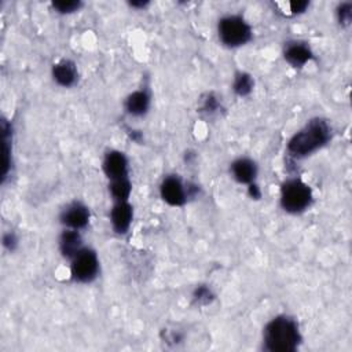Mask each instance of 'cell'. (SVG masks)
<instances>
[{"mask_svg":"<svg viewBox=\"0 0 352 352\" xmlns=\"http://www.w3.org/2000/svg\"><path fill=\"white\" fill-rule=\"evenodd\" d=\"M333 136V128L326 118L315 117L307 121L286 144V151L293 160L307 158L323 148Z\"/></svg>","mask_w":352,"mask_h":352,"instance_id":"obj_1","label":"cell"},{"mask_svg":"<svg viewBox=\"0 0 352 352\" xmlns=\"http://www.w3.org/2000/svg\"><path fill=\"white\" fill-rule=\"evenodd\" d=\"M301 342L300 324L293 316L278 315L263 329V348L268 352H296Z\"/></svg>","mask_w":352,"mask_h":352,"instance_id":"obj_2","label":"cell"},{"mask_svg":"<svg viewBox=\"0 0 352 352\" xmlns=\"http://www.w3.org/2000/svg\"><path fill=\"white\" fill-rule=\"evenodd\" d=\"M314 201L312 188L301 179L292 177L280 186V206L285 212L298 214L305 212Z\"/></svg>","mask_w":352,"mask_h":352,"instance_id":"obj_3","label":"cell"},{"mask_svg":"<svg viewBox=\"0 0 352 352\" xmlns=\"http://www.w3.org/2000/svg\"><path fill=\"white\" fill-rule=\"evenodd\" d=\"M217 36L223 45L238 48L248 44L253 37L250 23L238 14H228L219 19Z\"/></svg>","mask_w":352,"mask_h":352,"instance_id":"obj_4","label":"cell"},{"mask_svg":"<svg viewBox=\"0 0 352 352\" xmlns=\"http://www.w3.org/2000/svg\"><path fill=\"white\" fill-rule=\"evenodd\" d=\"M100 263L96 252L91 248L84 246L70 260V276L78 283H91L99 275Z\"/></svg>","mask_w":352,"mask_h":352,"instance_id":"obj_5","label":"cell"},{"mask_svg":"<svg viewBox=\"0 0 352 352\" xmlns=\"http://www.w3.org/2000/svg\"><path fill=\"white\" fill-rule=\"evenodd\" d=\"M160 195L169 206H183L188 197V186L177 175H168L160 184Z\"/></svg>","mask_w":352,"mask_h":352,"instance_id":"obj_6","label":"cell"},{"mask_svg":"<svg viewBox=\"0 0 352 352\" xmlns=\"http://www.w3.org/2000/svg\"><path fill=\"white\" fill-rule=\"evenodd\" d=\"M89 219H91L89 208L80 201L70 202L62 209L59 214V220L65 226V228H72L78 231L88 226Z\"/></svg>","mask_w":352,"mask_h":352,"instance_id":"obj_7","label":"cell"},{"mask_svg":"<svg viewBox=\"0 0 352 352\" xmlns=\"http://www.w3.org/2000/svg\"><path fill=\"white\" fill-rule=\"evenodd\" d=\"M102 170L110 182L129 177V162L126 155L120 150L107 151L102 161Z\"/></svg>","mask_w":352,"mask_h":352,"instance_id":"obj_8","label":"cell"},{"mask_svg":"<svg viewBox=\"0 0 352 352\" xmlns=\"http://www.w3.org/2000/svg\"><path fill=\"white\" fill-rule=\"evenodd\" d=\"M133 220V206L129 201H117L110 210V223L116 234L124 235L129 231Z\"/></svg>","mask_w":352,"mask_h":352,"instance_id":"obj_9","label":"cell"},{"mask_svg":"<svg viewBox=\"0 0 352 352\" xmlns=\"http://www.w3.org/2000/svg\"><path fill=\"white\" fill-rule=\"evenodd\" d=\"M283 58L292 67L301 69L314 58V52L307 43L293 40L285 44Z\"/></svg>","mask_w":352,"mask_h":352,"instance_id":"obj_10","label":"cell"},{"mask_svg":"<svg viewBox=\"0 0 352 352\" xmlns=\"http://www.w3.org/2000/svg\"><path fill=\"white\" fill-rule=\"evenodd\" d=\"M52 80L63 88L73 87L78 80V69L77 65L67 58H63L52 65L51 69Z\"/></svg>","mask_w":352,"mask_h":352,"instance_id":"obj_11","label":"cell"},{"mask_svg":"<svg viewBox=\"0 0 352 352\" xmlns=\"http://www.w3.org/2000/svg\"><path fill=\"white\" fill-rule=\"evenodd\" d=\"M230 172L234 180L239 184H252L257 177V164L249 157H239L230 165Z\"/></svg>","mask_w":352,"mask_h":352,"instance_id":"obj_12","label":"cell"},{"mask_svg":"<svg viewBox=\"0 0 352 352\" xmlns=\"http://www.w3.org/2000/svg\"><path fill=\"white\" fill-rule=\"evenodd\" d=\"M151 104V95L147 88H140L131 92L124 102V109L131 117H143L147 114Z\"/></svg>","mask_w":352,"mask_h":352,"instance_id":"obj_13","label":"cell"},{"mask_svg":"<svg viewBox=\"0 0 352 352\" xmlns=\"http://www.w3.org/2000/svg\"><path fill=\"white\" fill-rule=\"evenodd\" d=\"M58 248H59L60 254L65 258L72 260L84 248V242H82V236H81L80 231L72 230V228H65L62 231V234L59 235Z\"/></svg>","mask_w":352,"mask_h":352,"instance_id":"obj_14","label":"cell"},{"mask_svg":"<svg viewBox=\"0 0 352 352\" xmlns=\"http://www.w3.org/2000/svg\"><path fill=\"white\" fill-rule=\"evenodd\" d=\"M1 150H3V169H1V183L8 177L11 164H12V125L7 120H1Z\"/></svg>","mask_w":352,"mask_h":352,"instance_id":"obj_15","label":"cell"},{"mask_svg":"<svg viewBox=\"0 0 352 352\" xmlns=\"http://www.w3.org/2000/svg\"><path fill=\"white\" fill-rule=\"evenodd\" d=\"M254 88V80L248 72H236L232 80V91L236 96L245 98L252 94Z\"/></svg>","mask_w":352,"mask_h":352,"instance_id":"obj_16","label":"cell"},{"mask_svg":"<svg viewBox=\"0 0 352 352\" xmlns=\"http://www.w3.org/2000/svg\"><path fill=\"white\" fill-rule=\"evenodd\" d=\"M110 195L113 197L114 202L117 201H128L132 192V183L129 177H122L117 180H111L109 184Z\"/></svg>","mask_w":352,"mask_h":352,"instance_id":"obj_17","label":"cell"},{"mask_svg":"<svg viewBox=\"0 0 352 352\" xmlns=\"http://www.w3.org/2000/svg\"><path fill=\"white\" fill-rule=\"evenodd\" d=\"M191 297H192V301L197 305H208V304H210L214 300L216 294H214V292L212 290L210 286H208V285H197L194 287V290H192Z\"/></svg>","mask_w":352,"mask_h":352,"instance_id":"obj_18","label":"cell"},{"mask_svg":"<svg viewBox=\"0 0 352 352\" xmlns=\"http://www.w3.org/2000/svg\"><path fill=\"white\" fill-rule=\"evenodd\" d=\"M51 6L58 14L65 15V14L77 12L82 7V3L80 0H56V1H52Z\"/></svg>","mask_w":352,"mask_h":352,"instance_id":"obj_19","label":"cell"},{"mask_svg":"<svg viewBox=\"0 0 352 352\" xmlns=\"http://www.w3.org/2000/svg\"><path fill=\"white\" fill-rule=\"evenodd\" d=\"M336 16L341 26H349L352 22V3L351 1H342L336 8Z\"/></svg>","mask_w":352,"mask_h":352,"instance_id":"obj_20","label":"cell"},{"mask_svg":"<svg viewBox=\"0 0 352 352\" xmlns=\"http://www.w3.org/2000/svg\"><path fill=\"white\" fill-rule=\"evenodd\" d=\"M220 107H221V103H220L219 98H217L213 92H209V94H206V95L204 96L202 104H201V111L208 113V114H213V113H216Z\"/></svg>","mask_w":352,"mask_h":352,"instance_id":"obj_21","label":"cell"},{"mask_svg":"<svg viewBox=\"0 0 352 352\" xmlns=\"http://www.w3.org/2000/svg\"><path fill=\"white\" fill-rule=\"evenodd\" d=\"M1 243H3V248L6 250L14 252L18 248V245H19V238H18V235L14 231H7L1 236Z\"/></svg>","mask_w":352,"mask_h":352,"instance_id":"obj_22","label":"cell"},{"mask_svg":"<svg viewBox=\"0 0 352 352\" xmlns=\"http://www.w3.org/2000/svg\"><path fill=\"white\" fill-rule=\"evenodd\" d=\"M285 6H287V15H298L307 11V8L309 7V1L305 0H296V1H289V3H283Z\"/></svg>","mask_w":352,"mask_h":352,"instance_id":"obj_23","label":"cell"},{"mask_svg":"<svg viewBox=\"0 0 352 352\" xmlns=\"http://www.w3.org/2000/svg\"><path fill=\"white\" fill-rule=\"evenodd\" d=\"M248 194H249V197H250L252 199H260V198H261V190H260V187L256 184V182L248 186Z\"/></svg>","mask_w":352,"mask_h":352,"instance_id":"obj_24","label":"cell"},{"mask_svg":"<svg viewBox=\"0 0 352 352\" xmlns=\"http://www.w3.org/2000/svg\"><path fill=\"white\" fill-rule=\"evenodd\" d=\"M129 6L133 8H144L146 6H148L147 0H138V1H129Z\"/></svg>","mask_w":352,"mask_h":352,"instance_id":"obj_25","label":"cell"}]
</instances>
